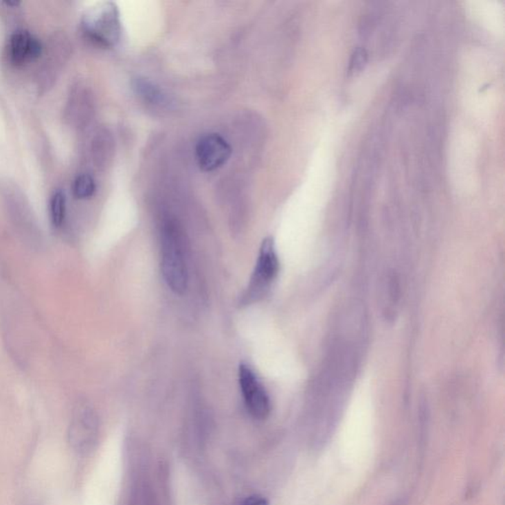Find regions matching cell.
<instances>
[{
    "instance_id": "cell-1",
    "label": "cell",
    "mask_w": 505,
    "mask_h": 505,
    "mask_svg": "<svg viewBox=\"0 0 505 505\" xmlns=\"http://www.w3.org/2000/svg\"><path fill=\"white\" fill-rule=\"evenodd\" d=\"M161 269L165 282L172 291L183 294L187 289L188 271L183 252L181 231L175 222L168 221L162 230Z\"/></svg>"
},
{
    "instance_id": "cell-2",
    "label": "cell",
    "mask_w": 505,
    "mask_h": 505,
    "mask_svg": "<svg viewBox=\"0 0 505 505\" xmlns=\"http://www.w3.org/2000/svg\"><path fill=\"white\" fill-rule=\"evenodd\" d=\"M83 27L89 38L100 46L115 47L121 40V16L113 2H104L90 9L85 15Z\"/></svg>"
},
{
    "instance_id": "cell-3",
    "label": "cell",
    "mask_w": 505,
    "mask_h": 505,
    "mask_svg": "<svg viewBox=\"0 0 505 505\" xmlns=\"http://www.w3.org/2000/svg\"><path fill=\"white\" fill-rule=\"evenodd\" d=\"M280 269V262L271 238H266L260 246L259 259L249 285L247 298H259L262 291L275 280Z\"/></svg>"
},
{
    "instance_id": "cell-4",
    "label": "cell",
    "mask_w": 505,
    "mask_h": 505,
    "mask_svg": "<svg viewBox=\"0 0 505 505\" xmlns=\"http://www.w3.org/2000/svg\"><path fill=\"white\" fill-rule=\"evenodd\" d=\"M232 149L225 138L218 133H207L199 138L196 146V157L199 168L212 172L221 168L229 160Z\"/></svg>"
},
{
    "instance_id": "cell-5",
    "label": "cell",
    "mask_w": 505,
    "mask_h": 505,
    "mask_svg": "<svg viewBox=\"0 0 505 505\" xmlns=\"http://www.w3.org/2000/svg\"><path fill=\"white\" fill-rule=\"evenodd\" d=\"M98 434L96 414L88 407H79L74 414L69 429V441L77 452L91 449Z\"/></svg>"
},
{
    "instance_id": "cell-6",
    "label": "cell",
    "mask_w": 505,
    "mask_h": 505,
    "mask_svg": "<svg viewBox=\"0 0 505 505\" xmlns=\"http://www.w3.org/2000/svg\"><path fill=\"white\" fill-rule=\"evenodd\" d=\"M239 382L248 411L258 420L266 418L271 412L268 394L258 381L252 369L245 364L240 366Z\"/></svg>"
},
{
    "instance_id": "cell-7",
    "label": "cell",
    "mask_w": 505,
    "mask_h": 505,
    "mask_svg": "<svg viewBox=\"0 0 505 505\" xmlns=\"http://www.w3.org/2000/svg\"><path fill=\"white\" fill-rule=\"evenodd\" d=\"M8 49L9 60L15 65L34 62L43 53L40 41L25 31L16 32L11 36Z\"/></svg>"
},
{
    "instance_id": "cell-8",
    "label": "cell",
    "mask_w": 505,
    "mask_h": 505,
    "mask_svg": "<svg viewBox=\"0 0 505 505\" xmlns=\"http://www.w3.org/2000/svg\"><path fill=\"white\" fill-rule=\"evenodd\" d=\"M131 86L138 96L144 101L148 102L149 104L160 106V107H165L170 104L167 94H165L161 88L149 81L148 79L137 77V78H133Z\"/></svg>"
},
{
    "instance_id": "cell-9",
    "label": "cell",
    "mask_w": 505,
    "mask_h": 505,
    "mask_svg": "<svg viewBox=\"0 0 505 505\" xmlns=\"http://www.w3.org/2000/svg\"><path fill=\"white\" fill-rule=\"evenodd\" d=\"M113 142H113L112 137L107 131L97 133L96 137L93 140V156L100 166L106 164L107 160L112 157L113 150H114Z\"/></svg>"
},
{
    "instance_id": "cell-10",
    "label": "cell",
    "mask_w": 505,
    "mask_h": 505,
    "mask_svg": "<svg viewBox=\"0 0 505 505\" xmlns=\"http://www.w3.org/2000/svg\"><path fill=\"white\" fill-rule=\"evenodd\" d=\"M65 210H67V201L63 192L58 191L52 196L49 201V214H51L52 222L56 227H60L65 218Z\"/></svg>"
},
{
    "instance_id": "cell-11",
    "label": "cell",
    "mask_w": 505,
    "mask_h": 505,
    "mask_svg": "<svg viewBox=\"0 0 505 505\" xmlns=\"http://www.w3.org/2000/svg\"><path fill=\"white\" fill-rule=\"evenodd\" d=\"M74 197L79 199L91 198L96 192V183L92 176L82 174L77 177L72 186Z\"/></svg>"
},
{
    "instance_id": "cell-12",
    "label": "cell",
    "mask_w": 505,
    "mask_h": 505,
    "mask_svg": "<svg viewBox=\"0 0 505 505\" xmlns=\"http://www.w3.org/2000/svg\"><path fill=\"white\" fill-rule=\"evenodd\" d=\"M77 96L72 99V108H70V115H76V120L86 121L90 114V99L87 93H77Z\"/></svg>"
},
{
    "instance_id": "cell-13",
    "label": "cell",
    "mask_w": 505,
    "mask_h": 505,
    "mask_svg": "<svg viewBox=\"0 0 505 505\" xmlns=\"http://www.w3.org/2000/svg\"><path fill=\"white\" fill-rule=\"evenodd\" d=\"M368 63V53L366 49L362 47H357L353 52L352 60H350V72H359L363 69L364 65Z\"/></svg>"
},
{
    "instance_id": "cell-14",
    "label": "cell",
    "mask_w": 505,
    "mask_h": 505,
    "mask_svg": "<svg viewBox=\"0 0 505 505\" xmlns=\"http://www.w3.org/2000/svg\"><path fill=\"white\" fill-rule=\"evenodd\" d=\"M241 505H269V502L266 498L260 497V495H252V497L246 498Z\"/></svg>"
}]
</instances>
